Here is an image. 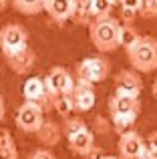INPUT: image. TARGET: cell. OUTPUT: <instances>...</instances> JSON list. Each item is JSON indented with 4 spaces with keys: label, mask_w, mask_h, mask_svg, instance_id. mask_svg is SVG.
<instances>
[{
    "label": "cell",
    "mask_w": 157,
    "mask_h": 159,
    "mask_svg": "<svg viewBox=\"0 0 157 159\" xmlns=\"http://www.w3.org/2000/svg\"><path fill=\"white\" fill-rule=\"evenodd\" d=\"M119 34H121V22L113 16L95 18L89 26V39L95 48L101 52H113L119 48Z\"/></svg>",
    "instance_id": "cell-1"
},
{
    "label": "cell",
    "mask_w": 157,
    "mask_h": 159,
    "mask_svg": "<svg viewBox=\"0 0 157 159\" xmlns=\"http://www.w3.org/2000/svg\"><path fill=\"white\" fill-rule=\"evenodd\" d=\"M127 61L135 73H153L157 69V39L143 36L137 47L127 52Z\"/></svg>",
    "instance_id": "cell-2"
},
{
    "label": "cell",
    "mask_w": 157,
    "mask_h": 159,
    "mask_svg": "<svg viewBox=\"0 0 157 159\" xmlns=\"http://www.w3.org/2000/svg\"><path fill=\"white\" fill-rule=\"evenodd\" d=\"M109 70H111V62L105 57H89L75 66L77 81L93 85V87H95V83L105 81L109 77Z\"/></svg>",
    "instance_id": "cell-3"
},
{
    "label": "cell",
    "mask_w": 157,
    "mask_h": 159,
    "mask_svg": "<svg viewBox=\"0 0 157 159\" xmlns=\"http://www.w3.org/2000/svg\"><path fill=\"white\" fill-rule=\"evenodd\" d=\"M28 47V30L22 24L8 22L0 28V48L4 54L22 51Z\"/></svg>",
    "instance_id": "cell-4"
},
{
    "label": "cell",
    "mask_w": 157,
    "mask_h": 159,
    "mask_svg": "<svg viewBox=\"0 0 157 159\" xmlns=\"http://www.w3.org/2000/svg\"><path fill=\"white\" fill-rule=\"evenodd\" d=\"M44 123V113L43 109L34 103H26L24 101L22 105L18 107L16 111V127L24 133H34L40 129V125Z\"/></svg>",
    "instance_id": "cell-5"
},
{
    "label": "cell",
    "mask_w": 157,
    "mask_h": 159,
    "mask_svg": "<svg viewBox=\"0 0 157 159\" xmlns=\"http://www.w3.org/2000/svg\"><path fill=\"white\" fill-rule=\"evenodd\" d=\"M115 83V93L117 95H127V97H135L139 99L143 91V81L139 77V73H135L133 69H123L115 75L113 79Z\"/></svg>",
    "instance_id": "cell-6"
},
{
    "label": "cell",
    "mask_w": 157,
    "mask_h": 159,
    "mask_svg": "<svg viewBox=\"0 0 157 159\" xmlns=\"http://www.w3.org/2000/svg\"><path fill=\"white\" fill-rule=\"evenodd\" d=\"M44 85L55 95H71L75 89V79L65 66H52L44 79Z\"/></svg>",
    "instance_id": "cell-7"
},
{
    "label": "cell",
    "mask_w": 157,
    "mask_h": 159,
    "mask_svg": "<svg viewBox=\"0 0 157 159\" xmlns=\"http://www.w3.org/2000/svg\"><path fill=\"white\" fill-rule=\"evenodd\" d=\"M119 157L121 159H139L141 153L145 151V141L139 137V133L135 131H127L123 135H119Z\"/></svg>",
    "instance_id": "cell-8"
},
{
    "label": "cell",
    "mask_w": 157,
    "mask_h": 159,
    "mask_svg": "<svg viewBox=\"0 0 157 159\" xmlns=\"http://www.w3.org/2000/svg\"><path fill=\"white\" fill-rule=\"evenodd\" d=\"M4 58L8 62V69L14 75H28L36 62V54L30 47L22 48V51H16V52H10V54H4Z\"/></svg>",
    "instance_id": "cell-9"
},
{
    "label": "cell",
    "mask_w": 157,
    "mask_h": 159,
    "mask_svg": "<svg viewBox=\"0 0 157 159\" xmlns=\"http://www.w3.org/2000/svg\"><path fill=\"white\" fill-rule=\"evenodd\" d=\"M73 99V109L77 113H87L91 111L95 105V87L87 85V83H78L75 81V89L71 93Z\"/></svg>",
    "instance_id": "cell-10"
},
{
    "label": "cell",
    "mask_w": 157,
    "mask_h": 159,
    "mask_svg": "<svg viewBox=\"0 0 157 159\" xmlns=\"http://www.w3.org/2000/svg\"><path fill=\"white\" fill-rule=\"evenodd\" d=\"M107 107H109V113L113 117L117 115H129V113H135V115H139V111H141V101L135 97H127V95H111L109 97V103H107Z\"/></svg>",
    "instance_id": "cell-11"
},
{
    "label": "cell",
    "mask_w": 157,
    "mask_h": 159,
    "mask_svg": "<svg viewBox=\"0 0 157 159\" xmlns=\"http://www.w3.org/2000/svg\"><path fill=\"white\" fill-rule=\"evenodd\" d=\"M44 10L55 22L63 24L65 20H69L75 10V0H47L44 2Z\"/></svg>",
    "instance_id": "cell-12"
},
{
    "label": "cell",
    "mask_w": 157,
    "mask_h": 159,
    "mask_svg": "<svg viewBox=\"0 0 157 159\" xmlns=\"http://www.w3.org/2000/svg\"><path fill=\"white\" fill-rule=\"evenodd\" d=\"M36 139L44 145V149H51L63 139V129H61L59 123L44 119V123L40 125V129L36 131Z\"/></svg>",
    "instance_id": "cell-13"
},
{
    "label": "cell",
    "mask_w": 157,
    "mask_h": 159,
    "mask_svg": "<svg viewBox=\"0 0 157 159\" xmlns=\"http://www.w3.org/2000/svg\"><path fill=\"white\" fill-rule=\"evenodd\" d=\"M67 141H69V149H71L75 155H81V157H85L87 153L95 147V135H93V131H89V129L78 131L77 135L69 137Z\"/></svg>",
    "instance_id": "cell-14"
},
{
    "label": "cell",
    "mask_w": 157,
    "mask_h": 159,
    "mask_svg": "<svg viewBox=\"0 0 157 159\" xmlns=\"http://www.w3.org/2000/svg\"><path fill=\"white\" fill-rule=\"evenodd\" d=\"M71 20L78 26H91V22L95 20L91 0H75V10H73Z\"/></svg>",
    "instance_id": "cell-15"
},
{
    "label": "cell",
    "mask_w": 157,
    "mask_h": 159,
    "mask_svg": "<svg viewBox=\"0 0 157 159\" xmlns=\"http://www.w3.org/2000/svg\"><path fill=\"white\" fill-rule=\"evenodd\" d=\"M143 39V34L135 28V24H121V34H119V47L125 48V52H129L131 48H135L139 44V40Z\"/></svg>",
    "instance_id": "cell-16"
},
{
    "label": "cell",
    "mask_w": 157,
    "mask_h": 159,
    "mask_svg": "<svg viewBox=\"0 0 157 159\" xmlns=\"http://www.w3.org/2000/svg\"><path fill=\"white\" fill-rule=\"evenodd\" d=\"M43 93H44V79L30 77V79H26V81H24L22 95H24V99H26V103H36Z\"/></svg>",
    "instance_id": "cell-17"
},
{
    "label": "cell",
    "mask_w": 157,
    "mask_h": 159,
    "mask_svg": "<svg viewBox=\"0 0 157 159\" xmlns=\"http://www.w3.org/2000/svg\"><path fill=\"white\" fill-rule=\"evenodd\" d=\"M10 2L16 10L22 12V14L36 16L44 10V2H47V0H10Z\"/></svg>",
    "instance_id": "cell-18"
},
{
    "label": "cell",
    "mask_w": 157,
    "mask_h": 159,
    "mask_svg": "<svg viewBox=\"0 0 157 159\" xmlns=\"http://www.w3.org/2000/svg\"><path fill=\"white\" fill-rule=\"evenodd\" d=\"M52 111H56L63 119L71 117L73 113H75L71 95H55V99H52Z\"/></svg>",
    "instance_id": "cell-19"
},
{
    "label": "cell",
    "mask_w": 157,
    "mask_h": 159,
    "mask_svg": "<svg viewBox=\"0 0 157 159\" xmlns=\"http://www.w3.org/2000/svg\"><path fill=\"white\" fill-rule=\"evenodd\" d=\"M63 135L67 137H73V135H77L78 131H85L87 129V125H85V121H83V117H78V115H71V117H67V119L63 121Z\"/></svg>",
    "instance_id": "cell-20"
},
{
    "label": "cell",
    "mask_w": 157,
    "mask_h": 159,
    "mask_svg": "<svg viewBox=\"0 0 157 159\" xmlns=\"http://www.w3.org/2000/svg\"><path fill=\"white\" fill-rule=\"evenodd\" d=\"M135 121H137V115H135V113H129V115H117V117H113V129H115V133L123 135V133L131 131V127L135 125Z\"/></svg>",
    "instance_id": "cell-21"
},
{
    "label": "cell",
    "mask_w": 157,
    "mask_h": 159,
    "mask_svg": "<svg viewBox=\"0 0 157 159\" xmlns=\"http://www.w3.org/2000/svg\"><path fill=\"white\" fill-rule=\"evenodd\" d=\"M91 4H93L95 18H105V16H111V12H113L111 0H91Z\"/></svg>",
    "instance_id": "cell-22"
},
{
    "label": "cell",
    "mask_w": 157,
    "mask_h": 159,
    "mask_svg": "<svg viewBox=\"0 0 157 159\" xmlns=\"http://www.w3.org/2000/svg\"><path fill=\"white\" fill-rule=\"evenodd\" d=\"M139 16L141 18H155L157 16V0H141Z\"/></svg>",
    "instance_id": "cell-23"
},
{
    "label": "cell",
    "mask_w": 157,
    "mask_h": 159,
    "mask_svg": "<svg viewBox=\"0 0 157 159\" xmlns=\"http://www.w3.org/2000/svg\"><path fill=\"white\" fill-rule=\"evenodd\" d=\"M26 159H56V157H55V153H52L51 149L38 147V149H34V151H32Z\"/></svg>",
    "instance_id": "cell-24"
},
{
    "label": "cell",
    "mask_w": 157,
    "mask_h": 159,
    "mask_svg": "<svg viewBox=\"0 0 157 159\" xmlns=\"http://www.w3.org/2000/svg\"><path fill=\"white\" fill-rule=\"evenodd\" d=\"M0 159H18V149H16L14 145L0 147Z\"/></svg>",
    "instance_id": "cell-25"
},
{
    "label": "cell",
    "mask_w": 157,
    "mask_h": 159,
    "mask_svg": "<svg viewBox=\"0 0 157 159\" xmlns=\"http://www.w3.org/2000/svg\"><path fill=\"white\" fill-rule=\"evenodd\" d=\"M8 145H14L12 135L6 127H0V147H8Z\"/></svg>",
    "instance_id": "cell-26"
},
{
    "label": "cell",
    "mask_w": 157,
    "mask_h": 159,
    "mask_svg": "<svg viewBox=\"0 0 157 159\" xmlns=\"http://www.w3.org/2000/svg\"><path fill=\"white\" fill-rule=\"evenodd\" d=\"M139 4L141 0H121V10H133L139 14Z\"/></svg>",
    "instance_id": "cell-27"
},
{
    "label": "cell",
    "mask_w": 157,
    "mask_h": 159,
    "mask_svg": "<svg viewBox=\"0 0 157 159\" xmlns=\"http://www.w3.org/2000/svg\"><path fill=\"white\" fill-rule=\"evenodd\" d=\"M145 147L149 149V151H155L157 153V131H151L149 137L145 139Z\"/></svg>",
    "instance_id": "cell-28"
},
{
    "label": "cell",
    "mask_w": 157,
    "mask_h": 159,
    "mask_svg": "<svg viewBox=\"0 0 157 159\" xmlns=\"http://www.w3.org/2000/svg\"><path fill=\"white\" fill-rule=\"evenodd\" d=\"M135 16H137V12H133V10H121V18L125 20V24H133Z\"/></svg>",
    "instance_id": "cell-29"
},
{
    "label": "cell",
    "mask_w": 157,
    "mask_h": 159,
    "mask_svg": "<svg viewBox=\"0 0 157 159\" xmlns=\"http://www.w3.org/2000/svg\"><path fill=\"white\" fill-rule=\"evenodd\" d=\"M109 127H111V125L107 123L105 119H101V117H99V119H97V127H95V131H97V133H105V131H109Z\"/></svg>",
    "instance_id": "cell-30"
},
{
    "label": "cell",
    "mask_w": 157,
    "mask_h": 159,
    "mask_svg": "<svg viewBox=\"0 0 157 159\" xmlns=\"http://www.w3.org/2000/svg\"><path fill=\"white\" fill-rule=\"evenodd\" d=\"M101 157H103L101 147H97V145H95V147H93V149H91V151L85 155V159H101Z\"/></svg>",
    "instance_id": "cell-31"
},
{
    "label": "cell",
    "mask_w": 157,
    "mask_h": 159,
    "mask_svg": "<svg viewBox=\"0 0 157 159\" xmlns=\"http://www.w3.org/2000/svg\"><path fill=\"white\" fill-rule=\"evenodd\" d=\"M139 159H157V153L155 151H149V149L145 147V151L141 153V157H139Z\"/></svg>",
    "instance_id": "cell-32"
},
{
    "label": "cell",
    "mask_w": 157,
    "mask_h": 159,
    "mask_svg": "<svg viewBox=\"0 0 157 159\" xmlns=\"http://www.w3.org/2000/svg\"><path fill=\"white\" fill-rule=\"evenodd\" d=\"M4 115H6V105H4V99L0 95V123L4 121Z\"/></svg>",
    "instance_id": "cell-33"
},
{
    "label": "cell",
    "mask_w": 157,
    "mask_h": 159,
    "mask_svg": "<svg viewBox=\"0 0 157 159\" xmlns=\"http://www.w3.org/2000/svg\"><path fill=\"white\" fill-rule=\"evenodd\" d=\"M151 93H153V97L157 99V79L153 81V87H151Z\"/></svg>",
    "instance_id": "cell-34"
},
{
    "label": "cell",
    "mask_w": 157,
    "mask_h": 159,
    "mask_svg": "<svg viewBox=\"0 0 157 159\" xmlns=\"http://www.w3.org/2000/svg\"><path fill=\"white\" fill-rule=\"evenodd\" d=\"M6 4H8V0H0V12L6 8Z\"/></svg>",
    "instance_id": "cell-35"
},
{
    "label": "cell",
    "mask_w": 157,
    "mask_h": 159,
    "mask_svg": "<svg viewBox=\"0 0 157 159\" xmlns=\"http://www.w3.org/2000/svg\"><path fill=\"white\" fill-rule=\"evenodd\" d=\"M101 159H121V157H115V155H103Z\"/></svg>",
    "instance_id": "cell-36"
},
{
    "label": "cell",
    "mask_w": 157,
    "mask_h": 159,
    "mask_svg": "<svg viewBox=\"0 0 157 159\" xmlns=\"http://www.w3.org/2000/svg\"><path fill=\"white\" fill-rule=\"evenodd\" d=\"M111 4H113V6L115 4H121V0H111Z\"/></svg>",
    "instance_id": "cell-37"
}]
</instances>
